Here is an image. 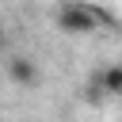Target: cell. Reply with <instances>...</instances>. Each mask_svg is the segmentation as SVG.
I'll return each instance as SVG.
<instances>
[{
  "mask_svg": "<svg viewBox=\"0 0 122 122\" xmlns=\"http://www.w3.org/2000/svg\"><path fill=\"white\" fill-rule=\"evenodd\" d=\"M4 69H8V80H11L15 88H27V92H30V88L42 84V65H38L30 53H11Z\"/></svg>",
  "mask_w": 122,
  "mask_h": 122,
  "instance_id": "obj_2",
  "label": "cell"
},
{
  "mask_svg": "<svg viewBox=\"0 0 122 122\" xmlns=\"http://www.w3.org/2000/svg\"><path fill=\"white\" fill-rule=\"evenodd\" d=\"M53 23L57 30L72 34V38H84V34H95L103 27H114V15L95 8V4H84V0H65L57 11H53Z\"/></svg>",
  "mask_w": 122,
  "mask_h": 122,
  "instance_id": "obj_1",
  "label": "cell"
},
{
  "mask_svg": "<svg viewBox=\"0 0 122 122\" xmlns=\"http://www.w3.org/2000/svg\"><path fill=\"white\" fill-rule=\"evenodd\" d=\"M88 95H107V99H122V61H111L95 72L92 92Z\"/></svg>",
  "mask_w": 122,
  "mask_h": 122,
  "instance_id": "obj_3",
  "label": "cell"
}]
</instances>
